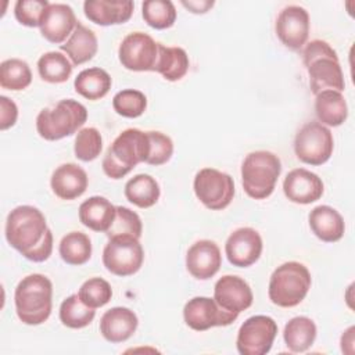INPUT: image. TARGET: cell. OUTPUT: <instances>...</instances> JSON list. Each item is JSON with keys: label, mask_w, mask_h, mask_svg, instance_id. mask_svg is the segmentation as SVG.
Instances as JSON below:
<instances>
[{"label": "cell", "mask_w": 355, "mask_h": 355, "mask_svg": "<svg viewBox=\"0 0 355 355\" xmlns=\"http://www.w3.org/2000/svg\"><path fill=\"white\" fill-rule=\"evenodd\" d=\"M158 51L159 43H157L150 35L132 32L126 35L119 44L118 57L122 67L129 71H154L158 60Z\"/></svg>", "instance_id": "7c38bea8"}, {"label": "cell", "mask_w": 355, "mask_h": 355, "mask_svg": "<svg viewBox=\"0 0 355 355\" xmlns=\"http://www.w3.org/2000/svg\"><path fill=\"white\" fill-rule=\"evenodd\" d=\"M103 148V139L96 128H83L75 137V157L83 162L96 159Z\"/></svg>", "instance_id": "8d00e7d4"}, {"label": "cell", "mask_w": 355, "mask_h": 355, "mask_svg": "<svg viewBox=\"0 0 355 355\" xmlns=\"http://www.w3.org/2000/svg\"><path fill=\"white\" fill-rule=\"evenodd\" d=\"M222 265L219 247L211 240L196 241L186 254V268L198 280L214 277Z\"/></svg>", "instance_id": "d6986e66"}, {"label": "cell", "mask_w": 355, "mask_h": 355, "mask_svg": "<svg viewBox=\"0 0 355 355\" xmlns=\"http://www.w3.org/2000/svg\"><path fill=\"white\" fill-rule=\"evenodd\" d=\"M141 232H143V225H141L140 216L135 211L119 205L116 207L115 219L105 234L108 236V239L114 236H125V234L140 239Z\"/></svg>", "instance_id": "f35d334b"}, {"label": "cell", "mask_w": 355, "mask_h": 355, "mask_svg": "<svg viewBox=\"0 0 355 355\" xmlns=\"http://www.w3.org/2000/svg\"><path fill=\"white\" fill-rule=\"evenodd\" d=\"M225 252L233 266H251L261 257L262 239L252 227L236 229L226 240Z\"/></svg>", "instance_id": "9a60e30c"}, {"label": "cell", "mask_w": 355, "mask_h": 355, "mask_svg": "<svg viewBox=\"0 0 355 355\" xmlns=\"http://www.w3.org/2000/svg\"><path fill=\"white\" fill-rule=\"evenodd\" d=\"M214 300L225 311L240 313L251 306L254 295L250 284L244 279L226 275L215 283Z\"/></svg>", "instance_id": "2e32d148"}, {"label": "cell", "mask_w": 355, "mask_h": 355, "mask_svg": "<svg viewBox=\"0 0 355 355\" xmlns=\"http://www.w3.org/2000/svg\"><path fill=\"white\" fill-rule=\"evenodd\" d=\"M282 172L280 158L265 150L250 153L241 165V183L244 191L254 200L269 197Z\"/></svg>", "instance_id": "8992f818"}, {"label": "cell", "mask_w": 355, "mask_h": 355, "mask_svg": "<svg viewBox=\"0 0 355 355\" xmlns=\"http://www.w3.org/2000/svg\"><path fill=\"white\" fill-rule=\"evenodd\" d=\"M193 187L197 198L212 211L225 209L234 196L233 178L214 168H202L198 171Z\"/></svg>", "instance_id": "30bf717a"}, {"label": "cell", "mask_w": 355, "mask_h": 355, "mask_svg": "<svg viewBox=\"0 0 355 355\" xmlns=\"http://www.w3.org/2000/svg\"><path fill=\"white\" fill-rule=\"evenodd\" d=\"M141 14L154 29L171 28L176 21V8L169 0H147L141 4Z\"/></svg>", "instance_id": "e575fe53"}, {"label": "cell", "mask_w": 355, "mask_h": 355, "mask_svg": "<svg viewBox=\"0 0 355 355\" xmlns=\"http://www.w3.org/2000/svg\"><path fill=\"white\" fill-rule=\"evenodd\" d=\"M189 55L182 47H166L159 43L158 60L154 71L161 73L166 80H180L189 71Z\"/></svg>", "instance_id": "f546056e"}, {"label": "cell", "mask_w": 355, "mask_h": 355, "mask_svg": "<svg viewBox=\"0 0 355 355\" xmlns=\"http://www.w3.org/2000/svg\"><path fill=\"white\" fill-rule=\"evenodd\" d=\"M315 112L322 125L340 126L348 116V107L341 92L323 90L316 94Z\"/></svg>", "instance_id": "484cf974"}, {"label": "cell", "mask_w": 355, "mask_h": 355, "mask_svg": "<svg viewBox=\"0 0 355 355\" xmlns=\"http://www.w3.org/2000/svg\"><path fill=\"white\" fill-rule=\"evenodd\" d=\"M73 65L67 55L60 51L44 53L37 61V71L43 80L49 83H64L72 75Z\"/></svg>", "instance_id": "4dcf8cb0"}, {"label": "cell", "mask_w": 355, "mask_h": 355, "mask_svg": "<svg viewBox=\"0 0 355 355\" xmlns=\"http://www.w3.org/2000/svg\"><path fill=\"white\" fill-rule=\"evenodd\" d=\"M32 82V72L24 60L8 58L0 64V86L7 90H24Z\"/></svg>", "instance_id": "836d02e7"}, {"label": "cell", "mask_w": 355, "mask_h": 355, "mask_svg": "<svg viewBox=\"0 0 355 355\" xmlns=\"http://www.w3.org/2000/svg\"><path fill=\"white\" fill-rule=\"evenodd\" d=\"M87 173L73 162L60 165L51 175L50 186L61 200H75L87 189Z\"/></svg>", "instance_id": "44dd1931"}, {"label": "cell", "mask_w": 355, "mask_h": 355, "mask_svg": "<svg viewBox=\"0 0 355 355\" xmlns=\"http://www.w3.org/2000/svg\"><path fill=\"white\" fill-rule=\"evenodd\" d=\"M150 153L147 132L130 128L116 136L103 158V171L111 179H122L137 164L146 162Z\"/></svg>", "instance_id": "6da1fadb"}, {"label": "cell", "mask_w": 355, "mask_h": 355, "mask_svg": "<svg viewBox=\"0 0 355 355\" xmlns=\"http://www.w3.org/2000/svg\"><path fill=\"white\" fill-rule=\"evenodd\" d=\"M159 194V184L147 173H139L129 179L125 184L126 200L139 208L153 207L157 204Z\"/></svg>", "instance_id": "83f0119b"}, {"label": "cell", "mask_w": 355, "mask_h": 355, "mask_svg": "<svg viewBox=\"0 0 355 355\" xmlns=\"http://www.w3.org/2000/svg\"><path fill=\"white\" fill-rule=\"evenodd\" d=\"M334 140L330 129L320 122H308L300 128L294 139L297 158L309 165H322L333 154Z\"/></svg>", "instance_id": "ba28073f"}, {"label": "cell", "mask_w": 355, "mask_h": 355, "mask_svg": "<svg viewBox=\"0 0 355 355\" xmlns=\"http://www.w3.org/2000/svg\"><path fill=\"white\" fill-rule=\"evenodd\" d=\"M58 251L68 265H83L92 257V241L82 232H71L62 237Z\"/></svg>", "instance_id": "1f68e13d"}, {"label": "cell", "mask_w": 355, "mask_h": 355, "mask_svg": "<svg viewBox=\"0 0 355 355\" xmlns=\"http://www.w3.org/2000/svg\"><path fill=\"white\" fill-rule=\"evenodd\" d=\"M47 232L44 215L32 205L14 208L6 220V239L24 257L42 244Z\"/></svg>", "instance_id": "277c9868"}, {"label": "cell", "mask_w": 355, "mask_h": 355, "mask_svg": "<svg viewBox=\"0 0 355 355\" xmlns=\"http://www.w3.org/2000/svg\"><path fill=\"white\" fill-rule=\"evenodd\" d=\"M283 338L291 352H305L316 338V326L306 316H295L286 323Z\"/></svg>", "instance_id": "f1b7e54d"}, {"label": "cell", "mask_w": 355, "mask_h": 355, "mask_svg": "<svg viewBox=\"0 0 355 355\" xmlns=\"http://www.w3.org/2000/svg\"><path fill=\"white\" fill-rule=\"evenodd\" d=\"M49 4L47 0H18L14 6L15 18L25 26H40L43 12Z\"/></svg>", "instance_id": "ab89813d"}, {"label": "cell", "mask_w": 355, "mask_h": 355, "mask_svg": "<svg viewBox=\"0 0 355 355\" xmlns=\"http://www.w3.org/2000/svg\"><path fill=\"white\" fill-rule=\"evenodd\" d=\"M112 79L110 73L98 67L83 69L75 78L73 86L76 93L87 100H100L110 92Z\"/></svg>", "instance_id": "4316f807"}, {"label": "cell", "mask_w": 355, "mask_h": 355, "mask_svg": "<svg viewBox=\"0 0 355 355\" xmlns=\"http://www.w3.org/2000/svg\"><path fill=\"white\" fill-rule=\"evenodd\" d=\"M139 324L136 313L125 306H114L100 319V333L110 343H123L133 336Z\"/></svg>", "instance_id": "ffe728a7"}, {"label": "cell", "mask_w": 355, "mask_h": 355, "mask_svg": "<svg viewBox=\"0 0 355 355\" xmlns=\"http://www.w3.org/2000/svg\"><path fill=\"white\" fill-rule=\"evenodd\" d=\"M135 4L130 0H87L83 3L85 15L101 26L123 24L130 19Z\"/></svg>", "instance_id": "7402d4cb"}, {"label": "cell", "mask_w": 355, "mask_h": 355, "mask_svg": "<svg viewBox=\"0 0 355 355\" xmlns=\"http://www.w3.org/2000/svg\"><path fill=\"white\" fill-rule=\"evenodd\" d=\"M322 179L304 168L290 171L283 182V191L286 197L295 204H311L319 200L323 194Z\"/></svg>", "instance_id": "ac0fdd59"}, {"label": "cell", "mask_w": 355, "mask_h": 355, "mask_svg": "<svg viewBox=\"0 0 355 355\" xmlns=\"http://www.w3.org/2000/svg\"><path fill=\"white\" fill-rule=\"evenodd\" d=\"M15 311L25 324L36 326L46 322L53 306V284L40 273L25 276L14 293Z\"/></svg>", "instance_id": "3957f363"}, {"label": "cell", "mask_w": 355, "mask_h": 355, "mask_svg": "<svg viewBox=\"0 0 355 355\" xmlns=\"http://www.w3.org/2000/svg\"><path fill=\"white\" fill-rule=\"evenodd\" d=\"M312 233L326 243L338 241L345 232V223L337 209L329 205L315 207L308 216Z\"/></svg>", "instance_id": "603a6c76"}, {"label": "cell", "mask_w": 355, "mask_h": 355, "mask_svg": "<svg viewBox=\"0 0 355 355\" xmlns=\"http://www.w3.org/2000/svg\"><path fill=\"white\" fill-rule=\"evenodd\" d=\"M96 316L94 308L87 306L78 294L67 297L60 306V320L69 329H83L89 326Z\"/></svg>", "instance_id": "d6a6232c"}, {"label": "cell", "mask_w": 355, "mask_h": 355, "mask_svg": "<svg viewBox=\"0 0 355 355\" xmlns=\"http://www.w3.org/2000/svg\"><path fill=\"white\" fill-rule=\"evenodd\" d=\"M0 129L6 130L15 125L18 118V108L17 104L6 96H0Z\"/></svg>", "instance_id": "b9f144b4"}, {"label": "cell", "mask_w": 355, "mask_h": 355, "mask_svg": "<svg viewBox=\"0 0 355 355\" xmlns=\"http://www.w3.org/2000/svg\"><path fill=\"white\" fill-rule=\"evenodd\" d=\"M311 273L300 262L290 261L277 266L269 280V300L282 308L298 305L311 288Z\"/></svg>", "instance_id": "52a82bcc"}, {"label": "cell", "mask_w": 355, "mask_h": 355, "mask_svg": "<svg viewBox=\"0 0 355 355\" xmlns=\"http://www.w3.org/2000/svg\"><path fill=\"white\" fill-rule=\"evenodd\" d=\"M276 35L290 50H300L309 35V14L304 7L287 6L276 18Z\"/></svg>", "instance_id": "5bb4252c"}, {"label": "cell", "mask_w": 355, "mask_h": 355, "mask_svg": "<svg viewBox=\"0 0 355 355\" xmlns=\"http://www.w3.org/2000/svg\"><path fill=\"white\" fill-rule=\"evenodd\" d=\"M97 47L98 43L94 32L80 22L76 24L67 42L60 46L72 61V65H80L90 61L96 55Z\"/></svg>", "instance_id": "d4e9b609"}, {"label": "cell", "mask_w": 355, "mask_h": 355, "mask_svg": "<svg viewBox=\"0 0 355 355\" xmlns=\"http://www.w3.org/2000/svg\"><path fill=\"white\" fill-rule=\"evenodd\" d=\"M112 107L116 114L125 118H137L146 111L147 98L140 90L125 89L114 96Z\"/></svg>", "instance_id": "d590c367"}, {"label": "cell", "mask_w": 355, "mask_h": 355, "mask_svg": "<svg viewBox=\"0 0 355 355\" xmlns=\"http://www.w3.org/2000/svg\"><path fill=\"white\" fill-rule=\"evenodd\" d=\"M115 215L116 207L105 197L100 196H93L85 200L79 207L80 222L94 232L107 233L115 219Z\"/></svg>", "instance_id": "cb8c5ba5"}, {"label": "cell", "mask_w": 355, "mask_h": 355, "mask_svg": "<svg viewBox=\"0 0 355 355\" xmlns=\"http://www.w3.org/2000/svg\"><path fill=\"white\" fill-rule=\"evenodd\" d=\"M78 295L87 306L96 309L110 302L112 288L107 280L101 277H92L80 286Z\"/></svg>", "instance_id": "74e56055"}, {"label": "cell", "mask_w": 355, "mask_h": 355, "mask_svg": "<svg viewBox=\"0 0 355 355\" xmlns=\"http://www.w3.org/2000/svg\"><path fill=\"white\" fill-rule=\"evenodd\" d=\"M237 316L239 313L225 311L209 297H194L189 300L183 308L186 324L196 331H204L216 326H227L233 323Z\"/></svg>", "instance_id": "4fadbf2b"}, {"label": "cell", "mask_w": 355, "mask_h": 355, "mask_svg": "<svg viewBox=\"0 0 355 355\" xmlns=\"http://www.w3.org/2000/svg\"><path fill=\"white\" fill-rule=\"evenodd\" d=\"M73 10L64 3H50L40 21V33L50 43L60 44L71 36L76 24Z\"/></svg>", "instance_id": "e0dca14e"}, {"label": "cell", "mask_w": 355, "mask_h": 355, "mask_svg": "<svg viewBox=\"0 0 355 355\" xmlns=\"http://www.w3.org/2000/svg\"><path fill=\"white\" fill-rule=\"evenodd\" d=\"M147 135L150 140V153L146 164L157 166L168 162L173 154L172 139L168 135L155 130H148Z\"/></svg>", "instance_id": "60d3db41"}, {"label": "cell", "mask_w": 355, "mask_h": 355, "mask_svg": "<svg viewBox=\"0 0 355 355\" xmlns=\"http://www.w3.org/2000/svg\"><path fill=\"white\" fill-rule=\"evenodd\" d=\"M276 334L277 324L270 316H251L239 329L237 351L241 355H265L270 351Z\"/></svg>", "instance_id": "8fae6325"}, {"label": "cell", "mask_w": 355, "mask_h": 355, "mask_svg": "<svg viewBox=\"0 0 355 355\" xmlns=\"http://www.w3.org/2000/svg\"><path fill=\"white\" fill-rule=\"evenodd\" d=\"M86 119L87 110L82 103L73 98H64L37 114L36 130L44 140L54 141L73 135L83 126Z\"/></svg>", "instance_id": "5b68a950"}, {"label": "cell", "mask_w": 355, "mask_h": 355, "mask_svg": "<svg viewBox=\"0 0 355 355\" xmlns=\"http://www.w3.org/2000/svg\"><path fill=\"white\" fill-rule=\"evenodd\" d=\"M302 58L309 73L311 92L315 96L323 90H344V75L337 53L327 42L319 39L309 42L302 51Z\"/></svg>", "instance_id": "7a4b0ae2"}, {"label": "cell", "mask_w": 355, "mask_h": 355, "mask_svg": "<svg viewBox=\"0 0 355 355\" xmlns=\"http://www.w3.org/2000/svg\"><path fill=\"white\" fill-rule=\"evenodd\" d=\"M51 251H53V233L49 229L42 244L37 245L35 250H32L29 254H26L25 258L29 261H33V262H43V261L49 259V257L51 255Z\"/></svg>", "instance_id": "7bdbcfd3"}, {"label": "cell", "mask_w": 355, "mask_h": 355, "mask_svg": "<svg viewBox=\"0 0 355 355\" xmlns=\"http://www.w3.org/2000/svg\"><path fill=\"white\" fill-rule=\"evenodd\" d=\"M182 4L189 8L191 12L194 14H204L207 12L212 6L214 1L212 0H201V1H182Z\"/></svg>", "instance_id": "ee69618b"}, {"label": "cell", "mask_w": 355, "mask_h": 355, "mask_svg": "<svg viewBox=\"0 0 355 355\" xmlns=\"http://www.w3.org/2000/svg\"><path fill=\"white\" fill-rule=\"evenodd\" d=\"M144 251L135 236H114L103 251V263L108 272L116 276L135 275L143 265Z\"/></svg>", "instance_id": "9c48e42d"}]
</instances>
